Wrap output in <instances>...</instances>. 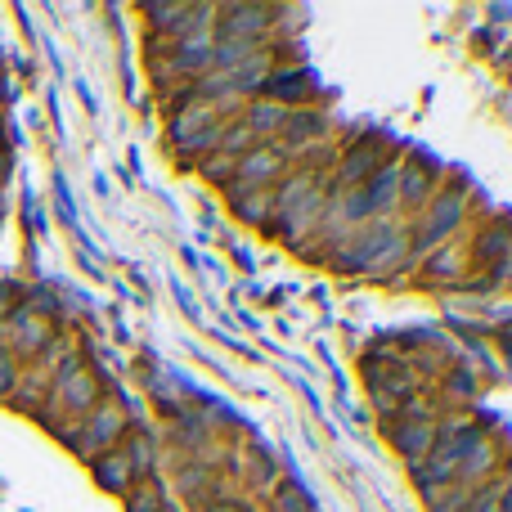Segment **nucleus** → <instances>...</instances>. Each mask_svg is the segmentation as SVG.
Masks as SVG:
<instances>
[{
	"label": "nucleus",
	"mask_w": 512,
	"mask_h": 512,
	"mask_svg": "<svg viewBox=\"0 0 512 512\" xmlns=\"http://www.w3.org/2000/svg\"><path fill=\"white\" fill-rule=\"evenodd\" d=\"M261 90H265V95H274V99H288V104H297V99H306L310 81H306V72H283V77H265Z\"/></svg>",
	"instance_id": "dca6fc26"
},
{
	"label": "nucleus",
	"mask_w": 512,
	"mask_h": 512,
	"mask_svg": "<svg viewBox=\"0 0 512 512\" xmlns=\"http://www.w3.org/2000/svg\"><path fill=\"white\" fill-rule=\"evenodd\" d=\"M463 221V194L459 189H445L441 198H432V203L423 207V216H418V230H414V252H436V248H445L450 243V234H454V225Z\"/></svg>",
	"instance_id": "7ed1b4c3"
},
{
	"label": "nucleus",
	"mask_w": 512,
	"mask_h": 512,
	"mask_svg": "<svg viewBox=\"0 0 512 512\" xmlns=\"http://www.w3.org/2000/svg\"><path fill=\"white\" fill-rule=\"evenodd\" d=\"M400 261H405V230H400L391 216L355 225L351 239H346V248L337 252V265H346V270H364V274H382Z\"/></svg>",
	"instance_id": "f257e3e1"
},
{
	"label": "nucleus",
	"mask_w": 512,
	"mask_h": 512,
	"mask_svg": "<svg viewBox=\"0 0 512 512\" xmlns=\"http://www.w3.org/2000/svg\"><path fill=\"white\" fill-rule=\"evenodd\" d=\"M95 477L104 490H117V495H126L131 490V463H126V450H104L95 459Z\"/></svg>",
	"instance_id": "9b49d317"
},
{
	"label": "nucleus",
	"mask_w": 512,
	"mask_h": 512,
	"mask_svg": "<svg viewBox=\"0 0 512 512\" xmlns=\"http://www.w3.org/2000/svg\"><path fill=\"white\" fill-rule=\"evenodd\" d=\"M243 122H248L256 135H261V131H279V126L288 122V108L270 104V99H256V104L248 108V117H243Z\"/></svg>",
	"instance_id": "f3484780"
},
{
	"label": "nucleus",
	"mask_w": 512,
	"mask_h": 512,
	"mask_svg": "<svg viewBox=\"0 0 512 512\" xmlns=\"http://www.w3.org/2000/svg\"><path fill=\"white\" fill-rule=\"evenodd\" d=\"M477 256H481V265L499 270V265L512 256V225L508 221L486 225V230H481V243H477Z\"/></svg>",
	"instance_id": "9d476101"
},
{
	"label": "nucleus",
	"mask_w": 512,
	"mask_h": 512,
	"mask_svg": "<svg viewBox=\"0 0 512 512\" xmlns=\"http://www.w3.org/2000/svg\"><path fill=\"white\" fill-rule=\"evenodd\" d=\"M14 382H18V360L9 351H0V396H5Z\"/></svg>",
	"instance_id": "412c9836"
},
{
	"label": "nucleus",
	"mask_w": 512,
	"mask_h": 512,
	"mask_svg": "<svg viewBox=\"0 0 512 512\" xmlns=\"http://www.w3.org/2000/svg\"><path fill=\"white\" fill-rule=\"evenodd\" d=\"M270 512H310V495L297 481H283L279 490H270Z\"/></svg>",
	"instance_id": "a211bd4d"
},
{
	"label": "nucleus",
	"mask_w": 512,
	"mask_h": 512,
	"mask_svg": "<svg viewBox=\"0 0 512 512\" xmlns=\"http://www.w3.org/2000/svg\"><path fill=\"white\" fill-rule=\"evenodd\" d=\"M162 490L158 486H140V490H126V512H162Z\"/></svg>",
	"instance_id": "aec40b11"
},
{
	"label": "nucleus",
	"mask_w": 512,
	"mask_h": 512,
	"mask_svg": "<svg viewBox=\"0 0 512 512\" xmlns=\"http://www.w3.org/2000/svg\"><path fill=\"white\" fill-rule=\"evenodd\" d=\"M212 50H216V41H212V32H189L185 41L176 45V63L185 72H194V68H212Z\"/></svg>",
	"instance_id": "f8f14e48"
},
{
	"label": "nucleus",
	"mask_w": 512,
	"mask_h": 512,
	"mask_svg": "<svg viewBox=\"0 0 512 512\" xmlns=\"http://www.w3.org/2000/svg\"><path fill=\"white\" fill-rule=\"evenodd\" d=\"M203 512H243V504H234V499H216V504H207Z\"/></svg>",
	"instance_id": "5701e85b"
},
{
	"label": "nucleus",
	"mask_w": 512,
	"mask_h": 512,
	"mask_svg": "<svg viewBox=\"0 0 512 512\" xmlns=\"http://www.w3.org/2000/svg\"><path fill=\"white\" fill-rule=\"evenodd\" d=\"M279 131H283V144H279V149L288 153V149H297V144H306V140H324L328 122H324L319 113H301V108H297V113H288V122H283Z\"/></svg>",
	"instance_id": "1a4fd4ad"
},
{
	"label": "nucleus",
	"mask_w": 512,
	"mask_h": 512,
	"mask_svg": "<svg viewBox=\"0 0 512 512\" xmlns=\"http://www.w3.org/2000/svg\"><path fill=\"white\" fill-rule=\"evenodd\" d=\"M122 432H126V414H122V405H99L95 414L86 418V432L77 436V450L86 454V459H90V454H104Z\"/></svg>",
	"instance_id": "39448f33"
},
{
	"label": "nucleus",
	"mask_w": 512,
	"mask_h": 512,
	"mask_svg": "<svg viewBox=\"0 0 512 512\" xmlns=\"http://www.w3.org/2000/svg\"><path fill=\"white\" fill-rule=\"evenodd\" d=\"M270 207H274V189H252V194H239L234 198V212L252 225H270Z\"/></svg>",
	"instance_id": "2eb2a0df"
},
{
	"label": "nucleus",
	"mask_w": 512,
	"mask_h": 512,
	"mask_svg": "<svg viewBox=\"0 0 512 512\" xmlns=\"http://www.w3.org/2000/svg\"><path fill=\"white\" fill-rule=\"evenodd\" d=\"M432 185H436V167H432V162H409V167H400V194H396V203L427 207V198H432Z\"/></svg>",
	"instance_id": "0eeeda50"
},
{
	"label": "nucleus",
	"mask_w": 512,
	"mask_h": 512,
	"mask_svg": "<svg viewBox=\"0 0 512 512\" xmlns=\"http://www.w3.org/2000/svg\"><path fill=\"white\" fill-rule=\"evenodd\" d=\"M45 337H50V328H45L36 315L18 310V315H14V346H18V351H41Z\"/></svg>",
	"instance_id": "4468645a"
},
{
	"label": "nucleus",
	"mask_w": 512,
	"mask_h": 512,
	"mask_svg": "<svg viewBox=\"0 0 512 512\" xmlns=\"http://www.w3.org/2000/svg\"><path fill=\"white\" fill-rule=\"evenodd\" d=\"M162 512H171V508H162Z\"/></svg>",
	"instance_id": "393cba45"
},
{
	"label": "nucleus",
	"mask_w": 512,
	"mask_h": 512,
	"mask_svg": "<svg viewBox=\"0 0 512 512\" xmlns=\"http://www.w3.org/2000/svg\"><path fill=\"white\" fill-rule=\"evenodd\" d=\"M499 512H512V477L504 481V490H499Z\"/></svg>",
	"instance_id": "b1692460"
},
{
	"label": "nucleus",
	"mask_w": 512,
	"mask_h": 512,
	"mask_svg": "<svg viewBox=\"0 0 512 512\" xmlns=\"http://www.w3.org/2000/svg\"><path fill=\"white\" fill-rule=\"evenodd\" d=\"M423 270H427V279H459V274H463V252L445 243V248H436V252L423 256Z\"/></svg>",
	"instance_id": "ddd939ff"
},
{
	"label": "nucleus",
	"mask_w": 512,
	"mask_h": 512,
	"mask_svg": "<svg viewBox=\"0 0 512 512\" xmlns=\"http://www.w3.org/2000/svg\"><path fill=\"white\" fill-rule=\"evenodd\" d=\"M288 153L279 149V144H256L239 158V167H234V180H230V194H252V189H274L283 176H288Z\"/></svg>",
	"instance_id": "f03ea898"
},
{
	"label": "nucleus",
	"mask_w": 512,
	"mask_h": 512,
	"mask_svg": "<svg viewBox=\"0 0 512 512\" xmlns=\"http://www.w3.org/2000/svg\"><path fill=\"white\" fill-rule=\"evenodd\" d=\"M396 445H400V454H405V459L423 463L427 450L436 445V423H432V418H405V427H396Z\"/></svg>",
	"instance_id": "6e6552de"
},
{
	"label": "nucleus",
	"mask_w": 512,
	"mask_h": 512,
	"mask_svg": "<svg viewBox=\"0 0 512 512\" xmlns=\"http://www.w3.org/2000/svg\"><path fill=\"white\" fill-rule=\"evenodd\" d=\"M463 512H499V499H495V495H490V499L481 495V499H472V504L463 508Z\"/></svg>",
	"instance_id": "4be33fe9"
},
{
	"label": "nucleus",
	"mask_w": 512,
	"mask_h": 512,
	"mask_svg": "<svg viewBox=\"0 0 512 512\" xmlns=\"http://www.w3.org/2000/svg\"><path fill=\"white\" fill-rule=\"evenodd\" d=\"M378 167H382V140H378V135H364V140H355L351 149L342 153V189L364 185V180H369Z\"/></svg>",
	"instance_id": "423d86ee"
},
{
	"label": "nucleus",
	"mask_w": 512,
	"mask_h": 512,
	"mask_svg": "<svg viewBox=\"0 0 512 512\" xmlns=\"http://www.w3.org/2000/svg\"><path fill=\"white\" fill-rule=\"evenodd\" d=\"M54 396H59L63 409H72V414H86V409L99 400V382H95V373L81 369L77 360H63L59 369H54Z\"/></svg>",
	"instance_id": "20e7f679"
},
{
	"label": "nucleus",
	"mask_w": 512,
	"mask_h": 512,
	"mask_svg": "<svg viewBox=\"0 0 512 512\" xmlns=\"http://www.w3.org/2000/svg\"><path fill=\"white\" fill-rule=\"evenodd\" d=\"M126 463H131V477L153 472V441H149V436H135V441L126 445Z\"/></svg>",
	"instance_id": "6ab92c4d"
}]
</instances>
